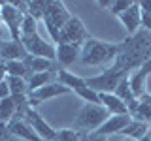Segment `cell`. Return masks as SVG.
<instances>
[{"label":"cell","instance_id":"6da1fadb","mask_svg":"<svg viewBox=\"0 0 151 141\" xmlns=\"http://www.w3.org/2000/svg\"><path fill=\"white\" fill-rule=\"evenodd\" d=\"M151 60V32L140 28L134 36H129L125 41L119 43L117 58L111 64L121 68L125 73L130 70H140Z\"/></svg>","mask_w":151,"mask_h":141},{"label":"cell","instance_id":"7a4b0ae2","mask_svg":"<svg viewBox=\"0 0 151 141\" xmlns=\"http://www.w3.org/2000/svg\"><path fill=\"white\" fill-rule=\"evenodd\" d=\"M119 53V43H110L96 38H89L81 45L79 62L83 66H102L106 62H113Z\"/></svg>","mask_w":151,"mask_h":141},{"label":"cell","instance_id":"3957f363","mask_svg":"<svg viewBox=\"0 0 151 141\" xmlns=\"http://www.w3.org/2000/svg\"><path fill=\"white\" fill-rule=\"evenodd\" d=\"M70 17H72V13L68 11V8H66L64 2H59V0H47L42 21L45 23L47 34L51 36V40H53L55 43H59L60 30H63L64 25L70 21Z\"/></svg>","mask_w":151,"mask_h":141},{"label":"cell","instance_id":"277c9868","mask_svg":"<svg viewBox=\"0 0 151 141\" xmlns=\"http://www.w3.org/2000/svg\"><path fill=\"white\" fill-rule=\"evenodd\" d=\"M110 119V113L102 103H85L74 119V128L78 132H96Z\"/></svg>","mask_w":151,"mask_h":141},{"label":"cell","instance_id":"5b68a950","mask_svg":"<svg viewBox=\"0 0 151 141\" xmlns=\"http://www.w3.org/2000/svg\"><path fill=\"white\" fill-rule=\"evenodd\" d=\"M55 77H57V81H59L60 85L68 87L70 90L76 92L81 100H85V103H100V96H98V92H94L93 88L87 85V81H85L83 77H79V75L68 72V70H64V68L57 70Z\"/></svg>","mask_w":151,"mask_h":141},{"label":"cell","instance_id":"8992f818","mask_svg":"<svg viewBox=\"0 0 151 141\" xmlns=\"http://www.w3.org/2000/svg\"><path fill=\"white\" fill-rule=\"evenodd\" d=\"M125 75H129V73H125L121 68H117L115 64H110V68H106L102 73L94 75V77H89V79H85V81H87V85L94 92L111 94V92H115V88L119 87L121 79L125 77Z\"/></svg>","mask_w":151,"mask_h":141},{"label":"cell","instance_id":"52a82bcc","mask_svg":"<svg viewBox=\"0 0 151 141\" xmlns=\"http://www.w3.org/2000/svg\"><path fill=\"white\" fill-rule=\"evenodd\" d=\"M25 13L13 2H0V23L8 28L13 41H21V25Z\"/></svg>","mask_w":151,"mask_h":141},{"label":"cell","instance_id":"ba28073f","mask_svg":"<svg viewBox=\"0 0 151 141\" xmlns=\"http://www.w3.org/2000/svg\"><path fill=\"white\" fill-rule=\"evenodd\" d=\"M21 43L30 56H42V58H47V60L57 58V47L51 41H45L40 36V32H34L30 36H23Z\"/></svg>","mask_w":151,"mask_h":141},{"label":"cell","instance_id":"9c48e42d","mask_svg":"<svg viewBox=\"0 0 151 141\" xmlns=\"http://www.w3.org/2000/svg\"><path fill=\"white\" fill-rule=\"evenodd\" d=\"M89 32L87 26L83 25V21L79 17L72 15L70 21L64 25V28L60 30V38H59V43H74V45H83L85 41L89 40ZM57 43V45H59Z\"/></svg>","mask_w":151,"mask_h":141},{"label":"cell","instance_id":"30bf717a","mask_svg":"<svg viewBox=\"0 0 151 141\" xmlns=\"http://www.w3.org/2000/svg\"><path fill=\"white\" fill-rule=\"evenodd\" d=\"M68 87H64V85H60L59 81H53V83H47L44 87H40L38 90L34 92H28V105L30 107H36L40 105L42 102L45 100H51V98H57V96H63V94H70Z\"/></svg>","mask_w":151,"mask_h":141},{"label":"cell","instance_id":"8fae6325","mask_svg":"<svg viewBox=\"0 0 151 141\" xmlns=\"http://www.w3.org/2000/svg\"><path fill=\"white\" fill-rule=\"evenodd\" d=\"M23 119H25L28 124L34 128V132L44 141H55L57 139V130L51 128V126L45 122V119H42V117L38 115V111L34 109V107L28 105L27 109H25V113H23Z\"/></svg>","mask_w":151,"mask_h":141},{"label":"cell","instance_id":"7c38bea8","mask_svg":"<svg viewBox=\"0 0 151 141\" xmlns=\"http://www.w3.org/2000/svg\"><path fill=\"white\" fill-rule=\"evenodd\" d=\"M117 19L123 23V26L127 28L129 36H134L136 32L142 28V9H140V4L134 2L129 9H125L123 13L117 15Z\"/></svg>","mask_w":151,"mask_h":141},{"label":"cell","instance_id":"4fadbf2b","mask_svg":"<svg viewBox=\"0 0 151 141\" xmlns=\"http://www.w3.org/2000/svg\"><path fill=\"white\" fill-rule=\"evenodd\" d=\"M130 122H132V115H110V119L104 122L94 134L104 135V137H106V135H111V134H121Z\"/></svg>","mask_w":151,"mask_h":141},{"label":"cell","instance_id":"5bb4252c","mask_svg":"<svg viewBox=\"0 0 151 141\" xmlns=\"http://www.w3.org/2000/svg\"><path fill=\"white\" fill-rule=\"evenodd\" d=\"M28 53L25 51L21 41H13V40H8V41H0V58L4 62L8 60H27Z\"/></svg>","mask_w":151,"mask_h":141},{"label":"cell","instance_id":"9a60e30c","mask_svg":"<svg viewBox=\"0 0 151 141\" xmlns=\"http://www.w3.org/2000/svg\"><path fill=\"white\" fill-rule=\"evenodd\" d=\"M79 51L81 45H74V43H59L57 45V60L63 66H70L76 60H79Z\"/></svg>","mask_w":151,"mask_h":141},{"label":"cell","instance_id":"2e32d148","mask_svg":"<svg viewBox=\"0 0 151 141\" xmlns=\"http://www.w3.org/2000/svg\"><path fill=\"white\" fill-rule=\"evenodd\" d=\"M100 96V103L108 109L110 115H130L129 113V107L125 105V102L121 100L119 96H115V94H98Z\"/></svg>","mask_w":151,"mask_h":141},{"label":"cell","instance_id":"e0dca14e","mask_svg":"<svg viewBox=\"0 0 151 141\" xmlns=\"http://www.w3.org/2000/svg\"><path fill=\"white\" fill-rule=\"evenodd\" d=\"M129 83H130V88H132V94H134L136 100H140L142 96L147 94V75H145L142 70H136V72H130L129 73Z\"/></svg>","mask_w":151,"mask_h":141},{"label":"cell","instance_id":"ac0fdd59","mask_svg":"<svg viewBox=\"0 0 151 141\" xmlns=\"http://www.w3.org/2000/svg\"><path fill=\"white\" fill-rule=\"evenodd\" d=\"M147 134H149V122L136 120V119H132L130 124L121 132V135H127V137L136 139V141H140L144 135H147Z\"/></svg>","mask_w":151,"mask_h":141},{"label":"cell","instance_id":"d6986e66","mask_svg":"<svg viewBox=\"0 0 151 141\" xmlns=\"http://www.w3.org/2000/svg\"><path fill=\"white\" fill-rule=\"evenodd\" d=\"M27 66L30 73H40V72H53V60L42 58V56H27Z\"/></svg>","mask_w":151,"mask_h":141},{"label":"cell","instance_id":"ffe728a7","mask_svg":"<svg viewBox=\"0 0 151 141\" xmlns=\"http://www.w3.org/2000/svg\"><path fill=\"white\" fill-rule=\"evenodd\" d=\"M6 72L8 75H13V77H23V79H30V70L25 60H8L6 62Z\"/></svg>","mask_w":151,"mask_h":141},{"label":"cell","instance_id":"44dd1931","mask_svg":"<svg viewBox=\"0 0 151 141\" xmlns=\"http://www.w3.org/2000/svg\"><path fill=\"white\" fill-rule=\"evenodd\" d=\"M17 115V103L15 98H8V100H0V122H12Z\"/></svg>","mask_w":151,"mask_h":141},{"label":"cell","instance_id":"7402d4cb","mask_svg":"<svg viewBox=\"0 0 151 141\" xmlns=\"http://www.w3.org/2000/svg\"><path fill=\"white\" fill-rule=\"evenodd\" d=\"M28 92H34L40 87H44L47 83H53V72H40V73H32L28 79Z\"/></svg>","mask_w":151,"mask_h":141},{"label":"cell","instance_id":"603a6c76","mask_svg":"<svg viewBox=\"0 0 151 141\" xmlns=\"http://www.w3.org/2000/svg\"><path fill=\"white\" fill-rule=\"evenodd\" d=\"M6 81H8V85H9L12 96H28V83H27V79L8 75Z\"/></svg>","mask_w":151,"mask_h":141},{"label":"cell","instance_id":"cb8c5ba5","mask_svg":"<svg viewBox=\"0 0 151 141\" xmlns=\"http://www.w3.org/2000/svg\"><path fill=\"white\" fill-rule=\"evenodd\" d=\"M134 117H136V120L151 122V94L149 92L140 98V105H138V109H136Z\"/></svg>","mask_w":151,"mask_h":141},{"label":"cell","instance_id":"d4e9b609","mask_svg":"<svg viewBox=\"0 0 151 141\" xmlns=\"http://www.w3.org/2000/svg\"><path fill=\"white\" fill-rule=\"evenodd\" d=\"M85 134L78 132L76 128H64V130H57V139L55 141H83Z\"/></svg>","mask_w":151,"mask_h":141},{"label":"cell","instance_id":"484cf974","mask_svg":"<svg viewBox=\"0 0 151 141\" xmlns=\"http://www.w3.org/2000/svg\"><path fill=\"white\" fill-rule=\"evenodd\" d=\"M34 32H38V21L32 15L25 13V17H23V25H21V38L23 36H30V34H34Z\"/></svg>","mask_w":151,"mask_h":141},{"label":"cell","instance_id":"4316f807","mask_svg":"<svg viewBox=\"0 0 151 141\" xmlns=\"http://www.w3.org/2000/svg\"><path fill=\"white\" fill-rule=\"evenodd\" d=\"M45 4L47 2H38V0H32V2H27V13L32 15L38 21V19L44 17V11H45Z\"/></svg>","mask_w":151,"mask_h":141},{"label":"cell","instance_id":"83f0119b","mask_svg":"<svg viewBox=\"0 0 151 141\" xmlns=\"http://www.w3.org/2000/svg\"><path fill=\"white\" fill-rule=\"evenodd\" d=\"M132 0H110V6H108V9L113 13V15H119V13H123L125 9H129L132 6Z\"/></svg>","mask_w":151,"mask_h":141},{"label":"cell","instance_id":"f1b7e54d","mask_svg":"<svg viewBox=\"0 0 151 141\" xmlns=\"http://www.w3.org/2000/svg\"><path fill=\"white\" fill-rule=\"evenodd\" d=\"M8 98H12V90H9L8 81L4 79V81L0 83V100H8Z\"/></svg>","mask_w":151,"mask_h":141},{"label":"cell","instance_id":"f546056e","mask_svg":"<svg viewBox=\"0 0 151 141\" xmlns=\"http://www.w3.org/2000/svg\"><path fill=\"white\" fill-rule=\"evenodd\" d=\"M9 128H8V122H0V141H8L9 139Z\"/></svg>","mask_w":151,"mask_h":141},{"label":"cell","instance_id":"4dcf8cb0","mask_svg":"<svg viewBox=\"0 0 151 141\" xmlns=\"http://www.w3.org/2000/svg\"><path fill=\"white\" fill-rule=\"evenodd\" d=\"M142 28L151 32V13H144L142 11Z\"/></svg>","mask_w":151,"mask_h":141},{"label":"cell","instance_id":"1f68e13d","mask_svg":"<svg viewBox=\"0 0 151 141\" xmlns=\"http://www.w3.org/2000/svg\"><path fill=\"white\" fill-rule=\"evenodd\" d=\"M140 4V9L144 13H151V2L149 0H142V2H138Z\"/></svg>","mask_w":151,"mask_h":141},{"label":"cell","instance_id":"d6a6232c","mask_svg":"<svg viewBox=\"0 0 151 141\" xmlns=\"http://www.w3.org/2000/svg\"><path fill=\"white\" fill-rule=\"evenodd\" d=\"M91 141H108V139L104 137V135H96V134H94L93 137H91Z\"/></svg>","mask_w":151,"mask_h":141},{"label":"cell","instance_id":"836d02e7","mask_svg":"<svg viewBox=\"0 0 151 141\" xmlns=\"http://www.w3.org/2000/svg\"><path fill=\"white\" fill-rule=\"evenodd\" d=\"M140 141H151V134H147V135H144Z\"/></svg>","mask_w":151,"mask_h":141},{"label":"cell","instance_id":"e575fe53","mask_svg":"<svg viewBox=\"0 0 151 141\" xmlns=\"http://www.w3.org/2000/svg\"><path fill=\"white\" fill-rule=\"evenodd\" d=\"M2 26L4 25H0V41H2Z\"/></svg>","mask_w":151,"mask_h":141},{"label":"cell","instance_id":"d590c367","mask_svg":"<svg viewBox=\"0 0 151 141\" xmlns=\"http://www.w3.org/2000/svg\"><path fill=\"white\" fill-rule=\"evenodd\" d=\"M15 141H25V139H17V137H15Z\"/></svg>","mask_w":151,"mask_h":141},{"label":"cell","instance_id":"8d00e7d4","mask_svg":"<svg viewBox=\"0 0 151 141\" xmlns=\"http://www.w3.org/2000/svg\"><path fill=\"white\" fill-rule=\"evenodd\" d=\"M0 60H2V58H0Z\"/></svg>","mask_w":151,"mask_h":141}]
</instances>
